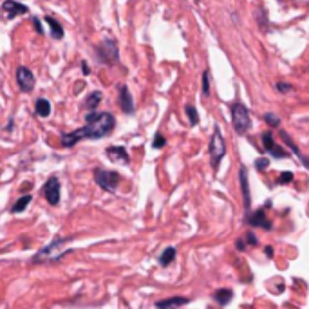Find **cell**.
<instances>
[{"mask_svg":"<svg viewBox=\"0 0 309 309\" xmlns=\"http://www.w3.org/2000/svg\"><path fill=\"white\" fill-rule=\"evenodd\" d=\"M116 127V120L114 116L110 112H90L87 116V125L81 127V129H76L69 134H62V145L65 149L69 147H75L78 141L81 140H100L109 136Z\"/></svg>","mask_w":309,"mask_h":309,"instance_id":"6da1fadb","label":"cell"},{"mask_svg":"<svg viewBox=\"0 0 309 309\" xmlns=\"http://www.w3.org/2000/svg\"><path fill=\"white\" fill-rule=\"evenodd\" d=\"M71 240H73V237H58V239H55L49 246H45L44 249H40L33 257V264H40V262L42 264H51V262L60 260L67 253V249H62V246H65Z\"/></svg>","mask_w":309,"mask_h":309,"instance_id":"7a4b0ae2","label":"cell"},{"mask_svg":"<svg viewBox=\"0 0 309 309\" xmlns=\"http://www.w3.org/2000/svg\"><path fill=\"white\" fill-rule=\"evenodd\" d=\"M210 161H212V168L217 170L219 168V163L221 159L225 157L226 154V143H225V138L221 134V129L215 125L214 127V134H212V140H210Z\"/></svg>","mask_w":309,"mask_h":309,"instance_id":"3957f363","label":"cell"},{"mask_svg":"<svg viewBox=\"0 0 309 309\" xmlns=\"http://www.w3.org/2000/svg\"><path fill=\"white\" fill-rule=\"evenodd\" d=\"M232 121H233V129L237 134L244 136L251 127V120H249V112L242 103L232 105Z\"/></svg>","mask_w":309,"mask_h":309,"instance_id":"277c9868","label":"cell"},{"mask_svg":"<svg viewBox=\"0 0 309 309\" xmlns=\"http://www.w3.org/2000/svg\"><path fill=\"white\" fill-rule=\"evenodd\" d=\"M94 179L96 185L103 188L105 192H116L118 185L121 181V175L114 170H103V168H96L94 170Z\"/></svg>","mask_w":309,"mask_h":309,"instance_id":"5b68a950","label":"cell"},{"mask_svg":"<svg viewBox=\"0 0 309 309\" xmlns=\"http://www.w3.org/2000/svg\"><path fill=\"white\" fill-rule=\"evenodd\" d=\"M96 53H98V58H100L105 65H114V64H118V60H120L118 44H116V40H110V38L101 42V44L98 45Z\"/></svg>","mask_w":309,"mask_h":309,"instance_id":"8992f818","label":"cell"},{"mask_svg":"<svg viewBox=\"0 0 309 309\" xmlns=\"http://www.w3.org/2000/svg\"><path fill=\"white\" fill-rule=\"evenodd\" d=\"M42 194H44L45 201L49 203L51 206H56L60 203V181L58 177H49L45 181L44 188H42Z\"/></svg>","mask_w":309,"mask_h":309,"instance_id":"52a82bcc","label":"cell"},{"mask_svg":"<svg viewBox=\"0 0 309 309\" xmlns=\"http://www.w3.org/2000/svg\"><path fill=\"white\" fill-rule=\"evenodd\" d=\"M16 83L20 87L22 92H31V90L35 89V75H33V71L27 69V67H18L16 69Z\"/></svg>","mask_w":309,"mask_h":309,"instance_id":"ba28073f","label":"cell"},{"mask_svg":"<svg viewBox=\"0 0 309 309\" xmlns=\"http://www.w3.org/2000/svg\"><path fill=\"white\" fill-rule=\"evenodd\" d=\"M27 13V7L15 0H5L4 4H2V16H4L5 20H11V18H15V16H20Z\"/></svg>","mask_w":309,"mask_h":309,"instance_id":"9c48e42d","label":"cell"},{"mask_svg":"<svg viewBox=\"0 0 309 309\" xmlns=\"http://www.w3.org/2000/svg\"><path fill=\"white\" fill-rule=\"evenodd\" d=\"M262 143H264V149L268 150L273 157H277V159H280V157L286 159V157L289 155L282 147H277V145H275L273 134H271V132H264V134H262Z\"/></svg>","mask_w":309,"mask_h":309,"instance_id":"30bf717a","label":"cell"},{"mask_svg":"<svg viewBox=\"0 0 309 309\" xmlns=\"http://www.w3.org/2000/svg\"><path fill=\"white\" fill-rule=\"evenodd\" d=\"M240 190H242V197H244V210L246 215H249V210H251V192H249V185H248V170L246 166H240Z\"/></svg>","mask_w":309,"mask_h":309,"instance_id":"8fae6325","label":"cell"},{"mask_svg":"<svg viewBox=\"0 0 309 309\" xmlns=\"http://www.w3.org/2000/svg\"><path fill=\"white\" fill-rule=\"evenodd\" d=\"M107 157L112 163H121V165H129L130 163V157L123 147H109L107 149Z\"/></svg>","mask_w":309,"mask_h":309,"instance_id":"7c38bea8","label":"cell"},{"mask_svg":"<svg viewBox=\"0 0 309 309\" xmlns=\"http://www.w3.org/2000/svg\"><path fill=\"white\" fill-rule=\"evenodd\" d=\"M120 107L125 114H132L134 112V101H132V94L129 92L127 85L120 87Z\"/></svg>","mask_w":309,"mask_h":309,"instance_id":"4fadbf2b","label":"cell"},{"mask_svg":"<svg viewBox=\"0 0 309 309\" xmlns=\"http://www.w3.org/2000/svg\"><path fill=\"white\" fill-rule=\"evenodd\" d=\"M248 223L251 226H262V228H271V225H269V221H266V210L260 208L257 210L255 214L248 215Z\"/></svg>","mask_w":309,"mask_h":309,"instance_id":"5bb4252c","label":"cell"},{"mask_svg":"<svg viewBox=\"0 0 309 309\" xmlns=\"http://www.w3.org/2000/svg\"><path fill=\"white\" fill-rule=\"evenodd\" d=\"M190 300L185 299V297H170V299H165V300H157L155 302V306L157 308H177V306H185L188 304Z\"/></svg>","mask_w":309,"mask_h":309,"instance_id":"9a60e30c","label":"cell"},{"mask_svg":"<svg viewBox=\"0 0 309 309\" xmlns=\"http://www.w3.org/2000/svg\"><path fill=\"white\" fill-rule=\"evenodd\" d=\"M280 136H282V140H284V143H286V145H288L289 149L293 150V154H295V155H297V157H299V159H300V161H302V165H304V166H306V168H308V170H309V159H308V157H306V155H304V154H302V152H300V150H299V149H297V147H295V145H293V141L289 140V136H288V132H284V130H280Z\"/></svg>","mask_w":309,"mask_h":309,"instance_id":"2e32d148","label":"cell"},{"mask_svg":"<svg viewBox=\"0 0 309 309\" xmlns=\"http://www.w3.org/2000/svg\"><path fill=\"white\" fill-rule=\"evenodd\" d=\"M101 98H103V96H101L100 90H94V92H90V94L87 96V100H85L83 107H85V109H87V110H89V112H92V110H96V107L100 105Z\"/></svg>","mask_w":309,"mask_h":309,"instance_id":"e0dca14e","label":"cell"},{"mask_svg":"<svg viewBox=\"0 0 309 309\" xmlns=\"http://www.w3.org/2000/svg\"><path fill=\"white\" fill-rule=\"evenodd\" d=\"M44 20L51 25V35H53V38H55V40H62V38H64V27H62L53 16H45Z\"/></svg>","mask_w":309,"mask_h":309,"instance_id":"ac0fdd59","label":"cell"},{"mask_svg":"<svg viewBox=\"0 0 309 309\" xmlns=\"http://www.w3.org/2000/svg\"><path fill=\"white\" fill-rule=\"evenodd\" d=\"M35 112L38 118H47L51 114V103L45 98H40V100H36L35 103Z\"/></svg>","mask_w":309,"mask_h":309,"instance_id":"d6986e66","label":"cell"},{"mask_svg":"<svg viewBox=\"0 0 309 309\" xmlns=\"http://www.w3.org/2000/svg\"><path fill=\"white\" fill-rule=\"evenodd\" d=\"M214 299L217 304L226 306L230 300L233 299V291H232V289H217V291L214 293Z\"/></svg>","mask_w":309,"mask_h":309,"instance_id":"ffe728a7","label":"cell"},{"mask_svg":"<svg viewBox=\"0 0 309 309\" xmlns=\"http://www.w3.org/2000/svg\"><path fill=\"white\" fill-rule=\"evenodd\" d=\"M31 201H33V195H31V194L22 195L20 199L16 201L15 205H13V208H11V212H13V214H20V212H24V210L27 208V205H29Z\"/></svg>","mask_w":309,"mask_h":309,"instance_id":"44dd1931","label":"cell"},{"mask_svg":"<svg viewBox=\"0 0 309 309\" xmlns=\"http://www.w3.org/2000/svg\"><path fill=\"white\" fill-rule=\"evenodd\" d=\"M174 259H175V248H166L165 251H163V255L159 257V264L168 266L174 262Z\"/></svg>","mask_w":309,"mask_h":309,"instance_id":"7402d4cb","label":"cell"},{"mask_svg":"<svg viewBox=\"0 0 309 309\" xmlns=\"http://www.w3.org/2000/svg\"><path fill=\"white\" fill-rule=\"evenodd\" d=\"M185 110H186V116H188L190 123H192V125H197V123H199V114H197V110H195L194 107H192V105H186Z\"/></svg>","mask_w":309,"mask_h":309,"instance_id":"603a6c76","label":"cell"},{"mask_svg":"<svg viewBox=\"0 0 309 309\" xmlns=\"http://www.w3.org/2000/svg\"><path fill=\"white\" fill-rule=\"evenodd\" d=\"M203 94L210 96V71L203 73Z\"/></svg>","mask_w":309,"mask_h":309,"instance_id":"cb8c5ba5","label":"cell"},{"mask_svg":"<svg viewBox=\"0 0 309 309\" xmlns=\"http://www.w3.org/2000/svg\"><path fill=\"white\" fill-rule=\"evenodd\" d=\"M269 166V159L268 157H259V159L255 161V168L259 170V172H264V170H268Z\"/></svg>","mask_w":309,"mask_h":309,"instance_id":"d4e9b609","label":"cell"},{"mask_svg":"<svg viewBox=\"0 0 309 309\" xmlns=\"http://www.w3.org/2000/svg\"><path fill=\"white\" fill-rule=\"evenodd\" d=\"M165 145H166L165 136L157 132V134H155V138H154V141H152V147H154V149H161V147H165Z\"/></svg>","mask_w":309,"mask_h":309,"instance_id":"484cf974","label":"cell"},{"mask_svg":"<svg viewBox=\"0 0 309 309\" xmlns=\"http://www.w3.org/2000/svg\"><path fill=\"white\" fill-rule=\"evenodd\" d=\"M264 121H268V125H271V127H279L280 125V118L271 114V112H268V114L264 116Z\"/></svg>","mask_w":309,"mask_h":309,"instance_id":"4316f807","label":"cell"},{"mask_svg":"<svg viewBox=\"0 0 309 309\" xmlns=\"http://www.w3.org/2000/svg\"><path fill=\"white\" fill-rule=\"evenodd\" d=\"M291 179H293V174L291 172H284V174L279 175V185H288V183H291Z\"/></svg>","mask_w":309,"mask_h":309,"instance_id":"83f0119b","label":"cell"},{"mask_svg":"<svg viewBox=\"0 0 309 309\" xmlns=\"http://www.w3.org/2000/svg\"><path fill=\"white\" fill-rule=\"evenodd\" d=\"M277 90H279V92H282V94H286V92H291V90H293V87H291L289 83H282V81H280V83H277Z\"/></svg>","mask_w":309,"mask_h":309,"instance_id":"f1b7e54d","label":"cell"},{"mask_svg":"<svg viewBox=\"0 0 309 309\" xmlns=\"http://www.w3.org/2000/svg\"><path fill=\"white\" fill-rule=\"evenodd\" d=\"M246 242H248V244H251V246H257V244H259V240H257V237H255L253 233H248V235H246Z\"/></svg>","mask_w":309,"mask_h":309,"instance_id":"f546056e","label":"cell"},{"mask_svg":"<svg viewBox=\"0 0 309 309\" xmlns=\"http://www.w3.org/2000/svg\"><path fill=\"white\" fill-rule=\"evenodd\" d=\"M33 25H35V29L38 35H44V27L40 25V20H38V18H33Z\"/></svg>","mask_w":309,"mask_h":309,"instance_id":"4dcf8cb0","label":"cell"},{"mask_svg":"<svg viewBox=\"0 0 309 309\" xmlns=\"http://www.w3.org/2000/svg\"><path fill=\"white\" fill-rule=\"evenodd\" d=\"M81 71H83V75H89L90 69H89V65H87V62H81Z\"/></svg>","mask_w":309,"mask_h":309,"instance_id":"1f68e13d","label":"cell"},{"mask_svg":"<svg viewBox=\"0 0 309 309\" xmlns=\"http://www.w3.org/2000/svg\"><path fill=\"white\" fill-rule=\"evenodd\" d=\"M266 253H268V257L271 259V257H273V248H266Z\"/></svg>","mask_w":309,"mask_h":309,"instance_id":"d6a6232c","label":"cell"},{"mask_svg":"<svg viewBox=\"0 0 309 309\" xmlns=\"http://www.w3.org/2000/svg\"><path fill=\"white\" fill-rule=\"evenodd\" d=\"M195 2H197V0H195Z\"/></svg>","mask_w":309,"mask_h":309,"instance_id":"836d02e7","label":"cell"}]
</instances>
